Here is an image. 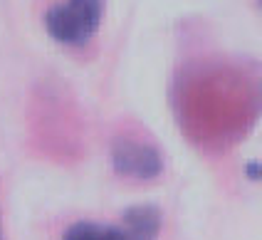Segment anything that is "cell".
I'll return each instance as SVG.
<instances>
[{
    "instance_id": "cell-1",
    "label": "cell",
    "mask_w": 262,
    "mask_h": 240,
    "mask_svg": "<svg viewBox=\"0 0 262 240\" xmlns=\"http://www.w3.org/2000/svg\"><path fill=\"white\" fill-rule=\"evenodd\" d=\"M104 0H64L45 13V30L59 45H87L102 23Z\"/></svg>"
},
{
    "instance_id": "cell-2",
    "label": "cell",
    "mask_w": 262,
    "mask_h": 240,
    "mask_svg": "<svg viewBox=\"0 0 262 240\" xmlns=\"http://www.w3.org/2000/svg\"><path fill=\"white\" fill-rule=\"evenodd\" d=\"M112 168L124 179L151 181L161 176L163 156L148 141H139V139H131V136H119L112 144Z\"/></svg>"
},
{
    "instance_id": "cell-3",
    "label": "cell",
    "mask_w": 262,
    "mask_h": 240,
    "mask_svg": "<svg viewBox=\"0 0 262 240\" xmlns=\"http://www.w3.org/2000/svg\"><path fill=\"white\" fill-rule=\"evenodd\" d=\"M62 240H146V238L139 235L126 221H121V225L97 223V221H77L62 233Z\"/></svg>"
},
{
    "instance_id": "cell-4",
    "label": "cell",
    "mask_w": 262,
    "mask_h": 240,
    "mask_svg": "<svg viewBox=\"0 0 262 240\" xmlns=\"http://www.w3.org/2000/svg\"><path fill=\"white\" fill-rule=\"evenodd\" d=\"M0 240H5V238H3V228H0Z\"/></svg>"
},
{
    "instance_id": "cell-5",
    "label": "cell",
    "mask_w": 262,
    "mask_h": 240,
    "mask_svg": "<svg viewBox=\"0 0 262 240\" xmlns=\"http://www.w3.org/2000/svg\"><path fill=\"white\" fill-rule=\"evenodd\" d=\"M260 5H262V0H260Z\"/></svg>"
}]
</instances>
